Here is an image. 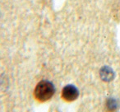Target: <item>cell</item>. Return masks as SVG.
<instances>
[{
  "label": "cell",
  "instance_id": "cell-1",
  "mask_svg": "<svg viewBox=\"0 0 120 112\" xmlns=\"http://www.w3.org/2000/svg\"><path fill=\"white\" fill-rule=\"evenodd\" d=\"M54 92L55 88L53 83L49 81H41L35 89V97L40 101H46L53 97Z\"/></svg>",
  "mask_w": 120,
  "mask_h": 112
},
{
  "label": "cell",
  "instance_id": "cell-3",
  "mask_svg": "<svg viewBox=\"0 0 120 112\" xmlns=\"http://www.w3.org/2000/svg\"><path fill=\"white\" fill-rule=\"evenodd\" d=\"M100 77H102L104 81L106 82H109L114 77V73H113V70L108 67H105L100 70Z\"/></svg>",
  "mask_w": 120,
  "mask_h": 112
},
{
  "label": "cell",
  "instance_id": "cell-4",
  "mask_svg": "<svg viewBox=\"0 0 120 112\" xmlns=\"http://www.w3.org/2000/svg\"><path fill=\"white\" fill-rule=\"evenodd\" d=\"M118 105L117 101L113 98H110L107 100V109L109 112H115L118 110Z\"/></svg>",
  "mask_w": 120,
  "mask_h": 112
},
{
  "label": "cell",
  "instance_id": "cell-2",
  "mask_svg": "<svg viewBox=\"0 0 120 112\" xmlns=\"http://www.w3.org/2000/svg\"><path fill=\"white\" fill-rule=\"evenodd\" d=\"M79 92L73 85H68L63 89L62 97L67 101H73L78 97Z\"/></svg>",
  "mask_w": 120,
  "mask_h": 112
}]
</instances>
